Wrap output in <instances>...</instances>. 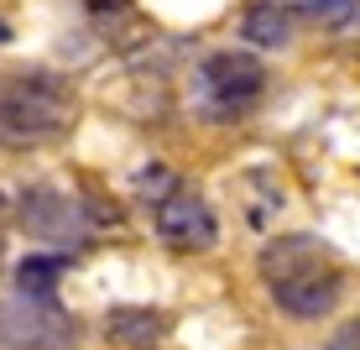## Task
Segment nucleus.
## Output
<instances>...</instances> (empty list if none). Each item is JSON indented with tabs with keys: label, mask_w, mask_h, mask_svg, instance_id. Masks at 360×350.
Segmentation results:
<instances>
[{
	"label": "nucleus",
	"mask_w": 360,
	"mask_h": 350,
	"mask_svg": "<svg viewBox=\"0 0 360 350\" xmlns=\"http://www.w3.org/2000/svg\"><path fill=\"white\" fill-rule=\"evenodd\" d=\"M262 277H266V293L277 298V308H288L292 319H324L345 293L340 261L314 235H277V241H266Z\"/></svg>",
	"instance_id": "obj_1"
},
{
	"label": "nucleus",
	"mask_w": 360,
	"mask_h": 350,
	"mask_svg": "<svg viewBox=\"0 0 360 350\" xmlns=\"http://www.w3.org/2000/svg\"><path fill=\"white\" fill-rule=\"evenodd\" d=\"M73 120V89L58 73L32 68L0 79V142L6 146H42L63 136Z\"/></svg>",
	"instance_id": "obj_2"
},
{
	"label": "nucleus",
	"mask_w": 360,
	"mask_h": 350,
	"mask_svg": "<svg viewBox=\"0 0 360 350\" xmlns=\"http://www.w3.org/2000/svg\"><path fill=\"white\" fill-rule=\"evenodd\" d=\"M193 89H198V105H204V115L235 120L240 110H251L256 99H262V89H266V68L256 63L251 53H214V58H204V68H198Z\"/></svg>",
	"instance_id": "obj_3"
},
{
	"label": "nucleus",
	"mask_w": 360,
	"mask_h": 350,
	"mask_svg": "<svg viewBox=\"0 0 360 350\" xmlns=\"http://www.w3.org/2000/svg\"><path fill=\"white\" fill-rule=\"evenodd\" d=\"M152 225L178 251H204L219 235V220H214V209H209V199L198 189H183V183H167V194L152 204Z\"/></svg>",
	"instance_id": "obj_4"
},
{
	"label": "nucleus",
	"mask_w": 360,
	"mask_h": 350,
	"mask_svg": "<svg viewBox=\"0 0 360 350\" xmlns=\"http://www.w3.org/2000/svg\"><path fill=\"white\" fill-rule=\"evenodd\" d=\"M105 335L126 350H152L167 335V319L157 308H110L105 314Z\"/></svg>",
	"instance_id": "obj_5"
},
{
	"label": "nucleus",
	"mask_w": 360,
	"mask_h": 350,
	"mask_svg": "<svg viewBox=\"0 0 360 350\" xmlns=\"http://www.w3.org/2000/svg\"><path fill=\"white\" fill-rule=\"evenodd\" d=\"M21 220H27L32 235L53 241V235H68L73 230V204H68L63 194H53V189H32L27 204H21Z\"/></svg>",
	"instance_id": "obj_6"
},
{
	"label": "nucleus",
	"mask_w": 360,
	"mask_h": 350,
	"mask_svg": "<svg viewBox=\"0 0 360 350\" xmlns=\"http://www.w3.org/2000/svg\"><path fill=\"white\" fill-rule=\"evenodd\" d=\"M240 32H245V42H256V47H282L288 32H292V21H288V11H282L277 0H251L245 16H240Z\"/></svg>",
	"instance_id": "obj_7"
},
{
	"label": "nucleus",
	"mask_w": 360,
	"mask_h": 350,
	"mask_svg": "<svg viewBox=\"0 0 360 350\" xmlns=\"http://www.w3.org/2000/svg\"><path fill=\"white\" fill-rule=\"evenodd\" d=\"M58 277H63V256H27V261H21V272H16L21 293H32V298H47Z\"/></svg>",
	"instance_id": "obj_8"
},
{
	"label": "nucleus",
	"mask_w": 360,
	"mask_h": 350,
	"mask_svg": "<svg viewBox=\"0 0 360 350\" xmlns=\"http://www.w3.org/2000/svg\"><path fill=\"white\" fill-rule=\"evenodd\" d=\"M297 6L314 11V16H324V21H340V16H350L360 0H297Z\"/></svg>",
	"instance_id": "obj_9"
},
{
	"label": "nucleus",
	"mask_w": 360,
	"mask_h": 350,
	"mask_svg": "<svg viewBox=\"0 0 360 350\" xmlns=\"http://www.w3.org/2000/svg\"><path fill=\"white\" fill-rule=\"evenodd\" d=\"M329 350H360V319L340 324V330H334V340H329Z\"/></svg>",
	"instance_id": "obj_10"
},
{
	"label": "nucleus",
	"mask_w": 360,
	"mask_h": 350,
	"mask_svg": "<svg viewBox=\"0 0 360 350\" xmlns=\"http://www.w3.org/2000/svg\"><path fill=\"white\" fill-rule=\"evenodd\" d=\"M0 251H6V246H0Z\"/></svg>",
	"instance_id": "obj_11"
}]
</instances>
